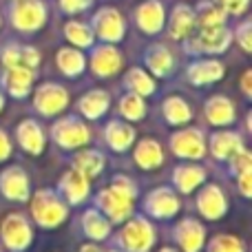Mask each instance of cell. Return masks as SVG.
Masks as SVG:
<instances>
[{
    "mask_svg": "<svg viewBox=\"0 0 252 252\" xmlns=\"http://www.w3.org/2000/svg\"><path fill=\"white\" fill-rule=\"evenodd\" d=\"M137 197V188L128 177H118L113 179L109 188L97 195V208L100 213L109 219L111 223H122L128 219V215L133 213V201Z\"/></svg>",
    "mask_w": 252,
    "mask_h": 252,
    "instance_id": "obj_1",
    "label": "cell"
},
{
    "mask_svg": "<svg viewBox=\"0 0 252 252\" xmlns=\"http://www.w3.org/2000/svg\"><path fill=\"white\" fill-rule=\"evenodd\" d=\"M31 215H33L35 223H38L40 228H56L66 219L69 208H66V204L58 197V192L49 190V188H42V190H38L33 195V199H31Z\"/></svg>",
    "mask_w": 252,
    "mask_h": 252,
    "instance_id": "obj_2",
    "label": "cell"
},
{
    "mask_svg": "<svg viewBox=\"0 0 252 252\" xmlns=\"http://www.w3.org/2000/svg\"><path fill=\"white\" fill-rule=\"evenodd\" d=\"M9 18H11V25L18 31L31 33L47 22V7L40 0H11Z\"/></svg>",
    "mask_w": 252,
    "mask_h": 252,
    "instance_id": "obj_3",
    "label": "cell"
},
{
    "mask_svg": "<svg viewBox=\"0 0 252 252\" xmlns=\"http://www.w3.org/2000/svg\"><path fill=\"white\" fill-rule=\"evenodd\" d=\"M155 244V228L142 217H133L120 232V246L126 252H148Z\"/></svg>",
    "mask_w": 252,
    "mask_h": 252,
    "instance_id": "obj_4",
    "label": "cell"
},
{
    "mask_svg": "<svg viewBox=\"0 0 252 252\" xmlns=\"http://www.w3.org/2000/svg\"><path fill=\"white\" fill-rule=\"evenodd\" d=\"M66 104H69V93L60 84L44 82L33 93V109L44 118H53V115L62 113Z\"/></svg>",
    "mask_w": 252,
    "mask_h": 252,
    "instance_id": "obj_5",
    "label": "cell"
},
{
    "mask_svg": "<svg viewBox=\"0 0 252 252\" xmlns=\"http://www.w3.org/2000/svg\"><path fill=\"white\" fill-rule=\"evenodd\" d=\"M51 135H53V142L62 148H80L91 139L87 124L80 118H75V115L58 120L51 128Z\"/></svg>",
    "mask_w": 252,
    "mask_h": 252,
    "instance_id": "obj_6",
    "label": "cell"
},
{
    "mask_svg": "<svg viewBox=\"0 0 252 252\" xmlns=\"http://www.w3.org/2000/svg\"><path fill=\"white\" fill-rule=\"evenodd\" d=\"M0 235H2L4 246L13 252L27 250L31 246V239H33V230H31L27 217L20 213H11L4 219L2 228H0Z\"/></svg>",
    "mask_w": 252,
    "mask_h": 252,
    "instance_id": "obj_7",
    "label": "cell"
},
{
    "mask_svg": "<svg viewBox=\"0 0 252 252\" xmlns=\"http://www.w3.org/2000/svg\"><path fill=\"white\" fill-rule=\"evenodd\" d=\"M232 40V33L223 25L199 27V33L188 42V51L195 53H223Z\"/></svg>",
    "mask_w": 252,
    "mask_h": 252,
    "instance_id": "obj_8",
    "label": "cell"
},
{
    "mask_svg": "<svg viewBox=\"0 0 252 252\" xmlns=\"http://www.w3.org/2000/svg\"><path fill=\"white\" fill-rule=\"evenodd\" d=\"M170 148L177 157L186 159H201L206 155V139L199 128H184L173 133L170 137Z\"/></svg>",
    "mask_w": 252,
    "mask_h": 252,
    "instance_id": "obj_9",
    "label": "cell"
},
{
    "mask_svg": "<svg viewBox=\"0 0 252 252\" xmlns=\"http://www.w3.org/2000/svg\"><path fill=\"white\" fill-rule=\"evenodd\" d=\"M0 192L9 201H27L29 199V177L20 166H9L0 173Z\"/></svg>",
    "mask_w": 252,
    "mask_h": 252,
    "instance_id": "obj_10",
    "label": "cell"
},
{
    "mask_svg": "<svg viewBox=\"0 0 252 252\" xmlns=\"http://www.w3.org/2000/svg\"><path fill=\"white\" fill-rule=\"evenodd\" d=\"M93 33H97L104 42H120L124 38V20L118 9H100L93 18Z\"/></svg>",
    "mask_w": 252,
    "mask_h": 252,
    "instance_id": "obj_11",
    "label": "cell"
},
{
    "mask_svg": "<svg viewBox=\"0 0 252 252\" xmlns=\"http://www.w3.org/2000/svg\"><path fill=\"white\" fill-rule=\"evenodd\" d=\"M197 210L204 219H219L226 215L228 199L217 184H206L197 195Z\"/></svg>",
    "mask_w": 252,
    "mask_h": 252,
    "instance_id": "obj_12",
    "label": "cell"
},
{
    "mask_svg": "<svg viewBox=\"0 0 252 252\" xmlns=\"http://www.w3.org/2000/svg\"><path fill=\"white\" fill-rule=\"evenodd\" d=\"M144 210L151 217L157 219H170L177 215L179 210V199L170 188H157V190L148 192L146 201H144Z\"/></svg>",
    "mask_w": 252,
    "mask_h": 252,
    "instance_id": "obj_13",
    "label": "cell"
},
{
    "mask_svg": "<svg viewBox=\"0 0 252 252\" xmlns=\"http://www.w3.org/2000/svg\"><path fill=\"white\" fill-rule=\"evenodd\" d=\"M122 69V56L120 51L113 47L111 42L100 44V47L93 49L91 56V71L100 78H109V75H115Z\"/></svg>",
    "mask_w": 252,
    "mask_h": 252,
    "instance_id": "obj_14",
    "label": "cell"
},
{
    "mask_svg": "<svg viewBox=\"0 0 252 252\" xmlns=\"http://www.w3.org/2000/svg\"><path fill=\"white\" fill-rule=\"evenodd\" d=\"M175 239L184 252H199L206 241V228L195 219H184L175 226Z\"/></svg>",
    "mask_w": 252,
    "mask_h": 252,
    "instance_id": "obj_15",
    "label": "cell"
},
{
    "mask_svg": "<svg viewBox=\"0 0 252 252\" xmlns=\"http://www.w3.org/2000/svg\"><path fill=\"white\" fill-rule=\"evenodd\" d=\"M164 18L166 11L159 0H146L135 11V22L144 33H159L161 27H164Z\"/></svg>",
    "mask_w": 252,
    "mask_h": 252,
    "instance_id": "obj_16",
    "label": "cell"
},
{
    "mask_svg": "<svg viewBox=\"0 0 252 252\" xmlns=\"http://www.w3.org/2000/svg\"><path fill=\"white\" fill-rule=\"evenodd\" d=\"M2 84L11 97H18V100H20V97H27L31 91V84H33V69L22 66V64L9 66L4 78H2Z\"/></svg>",
    "mask_w": 252,
    "mask_h": 252,
    "instance_id": "obj_17",
    "label": "cell"
},
{
    "mask_svg": "<svg viewBox=\"0 0 252 252\" xmlns=\"http://www.w3.org/2000/svg\"><path fill=\"white\" fill-rule=\"evenodd\" d=\"M16 137L18 144L25 148L29 155H40L44 151V130L40 128V124L35 120H22L20 124L16 126Z\"/></svg>",
    "mask_w": 252,
    "mask_h": 252,
    "instance_id": "obj_18",
    "label": "cell"
},
{
    "mask_svg": "<svg viewBox=\"0 0 252 252\" xmlns=\"http://www.w3.org/2000/svg\"><path fill=\"white\" fill-rule=\"evenodd\" d=\"M60 192L64 195V199L69 204L78 206L89 197V177H84L80 170L71 168L69 173H64V177L60 179Z\"/></svg>",
    "mask_w": 252,
    "mask_h": 252,
    "instance_id": "obj_19",
    "label": "cell"
},
{
    "mask_svg": "<svg viewBox=\"0 0 252 252\" xmlns=\"http://www.w3.org/2000/svg\"><path fill=\"white\" fill-rule=\"evenodd\" d=\"M186 75L192 84H197V87L213 84V82H217V80L223 78V64L217 60H197L188 66Z\"/></svg>",
    "mask_w": 252,
    "mask_h": 252,
    "instance_id": "obj_20",
    "label": "cell"
},
{
    "mask_svg": "<svg viewBox=\"0 0 252 252\" xmlns=\"http://www.w3.org/2000/svg\"><path fill=\"white\" fill-rule=\"evenodd\" d=\"M173 182L177 186V190H182L184 195H190L195 188H199L206 182V170L195 164H182L175 168Z\"/></svg>",
    "mask_w": 252,
    "mask_h": 252,
    "instance_id": "obj_21",
    "label": "cell"
},
{
    "mask_svg": "<svg viewBox=\"0 0 252 252\" xmlns=\"http://www.w3.org/2000/svg\"><path fill=\"white\" fill-rule=\"evenodd\" d=\"M109 104H111L109 93L102 91V89H93V91L84 93V95L80 97L78 111L84 115V118H89V120H100L102 115L106 113Z\"/></svg>",
    "mask_w": 252,
    "mask_h": 252,
    "instance_id": "obj_22",
    "label": "cell"
},
{
    "mask_svg": "<svg viewBox=\"0 0 252 252\" xmlns=\"http://www.w3.org/2000/svg\"><path fill=\"white\" fill-rule=\"evenodd\" d=\"M206 118L215 126H228L235 122V104L226 95H213L206 102Z\"/></svg>",
    "mask_w": 252,
    "mask_h": 252,
    "instance_id": "obj_23",
    "label": "cell"
},
{
    "mask_svg": "<svg viewBox=\"0 0 252 252\" xmlns=\"http://www.w3.org/2000/svg\"><path fill=\"white\" fill-rule=\"evenodd\" d=\"M104 139H106V144H109L113 151L124 153L126 148L133 146V142H135V130H133V126L120 122V120H113V122L106 124V128H104Z\"/></svg>",
    "mask_w": 252,
    "mask_h": 252,
    "instance_id": "obj_24",
    "label": "cell"
},
{
    "mask_svg": "<svg viewBox=\"0 0 252 252\" xmlns=\"http://www.w3.org/2000/svg\"><path fill=\"white\" fill-rule=\"evenodd\" d=\"M241 148H244L241 137L237 133H230V130H219L210 137V153L215 155V159H230Z\"/></svg>",
    "mask_w": 252,
    "mask_h": 252,
    "instance_id": "obj_25",
    "label": "cell"
},
{
    "mask_svg": "<svg viewBox=\"0 0 252 252\" xmlns=\"http://www.w3.org/2000/svg\"><path fill=\"white\" fill-rule=\"evenodd\" d=\"M192 29H195V11H192L188 4H177L173 16H170V22H168L170 38H175V40L188 38Z\"/></svg>",
    "mask_w": 252,
    "mask_h": 252,
    "instance_id": "obj_26",
    "label": "cell"
},
{
    "mask_svg": "<svg viewBox=\"0 0 252 252\" xmlns=\"http://www.w3.org/2000/svg\"><path fill=\"white\" fill-rule=\"evenodd\" d=\"M135 164L142 166L144 170H155L164 161V151H161L159 142L155 139H142L135 148Z\"/></svg>",
    "mask_w": 252,
    "mask_h": 252,
    "instance_id": "obj_27",
    "label": "cell"
},
{
    "mask_svg": "<svg viewBox=\"0 0 252 252\" xmlns=\"http://www.w3.org/2000/svg\"><path fill=\"white\" fill-rule=\"evenodd\" d=\"M84 235L93 241H104L111 235V221L100 213V210H87L82 217Z\"/></svg>",
    "mask_w": 252,
    "mask_h": 252,
    "instance_id": "obj_28",
    "label": "cell"
},
{
    "mask_svg": "<svg viewBox=\"0 0 252 252\" xmlns=\"http://www.w3.org/2000/svg\"><path fill=\"white\" fill-rule=\"evenodd\" d=\"M161 113H164L166 122L173 126L186 124V122H190V118H192V111H190V106H188V102L177 95L166 97L164 104H161Z\"/></svg>",
    "mask_w": 252,
    "mask_h": 252,
    "instance_id": "obj_29",
    "label": "cell"
},
{
    "mask_svg": "<svg viewBox=\"0 0 252 252\" xmlns=\"http://www.w3.org/2000/svg\"><path fill=\"white\" fill-rule=\"evenodd\" d=\"M56 60H58V69H60L64 75H69V78L80 75L84 71V66H87L84 56L75 47L60 49V51H58V56H56Z\"/></svg>",
    "mask_w": 252,
    "mask_h": 252,
    "instance_id": "obj_30",
    "label": "cell"
},
{
    "mask_svg": "<svg viewBox=\"0 0 252 252\" xmlns=\"http://www.w3.org/2000/svg\"><path fill=\"white\" fill-rule=\"evenodd\" d=\"M146 64L153 73L161 78V75H168L170 71H173L175 62H173L170 51L164 47V44H153V47L146 51Z\"/></svg>",
    "mask_w": 252,
    "mask_h": 252,
    "instance_id": "obj_31",
    "label": "cell"
},
{
    "mask_svg": "<svg viewBox=\"0 0 252 252\" xmlns=\"http://www.w3.org/2000/svg\"><path fill=\"white\" fill-rule=\"evenodd\" d=\"M73 168L80 170L84 177H97L104 168V155L97 151H80L73 159Z\"/></svg>",
    "mask_w": 252,
    "mask_h": 252,
    "instance_id": "obj_32",
    "label": "cell"
},
{
    "mask_svg": "<svg viewBox=\"0 0 252 252\" xmlns=\"http://www.w3.org/2000/svg\"><path fill=\"white\" fill-rule=\"evenodd\" d=\"M64 35H66V40H69L71 44H75V47H80V49L91 47V44H93V38H95V33H93L91 27L84 25V22H78V20L66 22Z\"/></svg>",
    "mask_w": 252,
    "mask_h": 252,
    "instance_id": "obj_33",
    "label": "cell"
},
{
    "mask_svg": "<svg viewBox=\"0 0 252 252\" xmlns=\"http://www.w3.org/2000/svg\"><path fill=\"white\" fill-rule=\"evenodd\" d=\"M195 22L199 27H217L226 22V11L217 2H201L195 11Z\"/></svg>",
    "mask_w": 252,
    "mask_h": 252,
    "instance_id": "obj_34",
    "label": "cell"
},
{
    "mask_svg": "<svg viewBox=\"0 0 252 252\" xmlns=\"http://www.w3.org/2000/svg\"><path fill=\"white\" fill-rule=\"evenodd\" d=\"M126 87L133 93H137V95H151V93L155 91V80L144 69L135 66V69H130L128 73H126Z\"/></svg>",
    "mask_w": 252,
    "mask_h": 252,
    "instance_id": "obj_35",
    "label": "cell"
},
{
    "mask_svg": "<svg viewBox=\"0 0 252 252\" xmlns=\"http://www.w3.org/2000/svg\"><path fill=\"white\" fill-rule=\"evenodd\" d=\"M144 111H146V104H144L142 95H137V93H126L122 100H120V113H122L126 120H130V122L142 120Z\"/></svg>",
    "mask_w": 252,
    "mask_h": 252,
    "instance_id": "obj_36",
    "label": "cell"
},
{
    "mask_svg": "<svg viewBox=\"0 0 252 252\" xmlns=\"http://www.w3.org/2000/svg\"><path fill=\"white\" fill-rule=\"evenodd\" d=\"M208 252H246V246L235 235H217L208 244Z\"/></svg>",
    "mask_w": 252,
    "mask_h": 252,
    "instance_id": "obj_37",
    "label": "cell"
},
{
    "mask_svg": "<svg viewBox=\"0 0 252 252\" xmlns=\"http://www.w3.org/2000/svg\"><path fill=\"white\" fill-rule=\"evenodd\" d=\"M230 166H232V170H235L237 175H239V173H246V170H250V168H252V157H250V153L246 151V148L237 151L235 155L230 157Z\"/></svg>",
    "mask_w": 252,
    "mask_h": 252,
    "instance_id": "obj_38",
    "label": "cell"
},
{
    "mask_svg": "<svg viewBox=\"0 0 252 252\" xmlns=\"http://www.w3.org/2000/svg\"><path fill=\"white\" fill-rule=\"evenodd\" d=\"M250 31H252V25L248 20L241 22V25L237 27V31H235V38L239 40V44H241V49H244V51H252V35H250Z\"/></svg>",
    "mask_w": 252,
    "mask_h": 252,
    "instance_id": "obj_39",
    "label": "cell"
},
{
    "mask_svg": "<svg viewBox=\"0 0 252 252\" xmlns=\"http://www.w3.org/2000/svg\"><path fill=\"white\" fill-rule=\"evenodd\" d=\"M213 2H217L226 13H235V16H239V13H244L246 9H248L250 0H213Z\"/></svg>",
    "mask_w": 252,
    "mask_h": 252,
    "instance_id": "obj_40",
    "label": "cell"
},
{
    "mask_svg": "<svg viewBox=\"0 0 252 252\" xmlns=\"http://www.w3.org/2000/svg\"><path fill=\"white\" fill-rule=\"evenodd\" d=\"M20 64L29 66V69H35L40 64V53L35 51L33 47H20Z\"/></svg>",
    "mask_w": 252,
    "mask_h": 252,
    "instance_id": "obj_41",
    "label": "cell"
},
{
    "mask_svg": "<svg viewBox=\"0 0 252 252\" xmlns=\"http://www.w3.org/2000/svg\"><path fill=\"white\" fill-rule=\"evenodd\" d=\"M93 0H60V7L64 13H80L91 7Z\"/></svg>",
    "mask_w": 252,
    "mask_h": 252,
    "instance_id": "obj_42",
    "label": "cell"
},
{
    "mask_svg": "<svg viewBox=\"0 0 252 252\" xmlns=\"http://www.w3.org/2000/svg\"><path fill=\"white\" fill-rule=\"evenodd\" d=\"M2 62H4V66H18L20 64V47L18 44H9L7 49L2 51Z\"/></svg>",
    "mask_w": 252,
    "mask_h": 252,
    "instance_id": "obj_43",
    "label": "cell"
},
{
    "mask_svg": "<svg viewBox=\"0 0 252 252\" xmlns=\"http://www.w3.org/2000/svg\"><path fill=\"white\" fill-rule=\"evenodd\" d=\"M9 155H11V139L7 137L4 130H0V161H4Z\"/></svg>",
    "mask_w": 252,
    "mask_h": 252,
    "instance_id": "obj_44",
    "label": "cell"
},
{
    "mask_svg": "<svg viewBox=\"0 0 252 252\" xmlns=\"http://www.w3.org/2000/svg\"><path fill=\"white\" fill-rule=\"evenodd\" d=\"M237 179H239V190L244 192V197H250V195H252V188H250V170H246V173H239V175H237Z\"/></svg>",
    "mask_w": 252,
    "mask_h": 252,
    "instance_id": "obj_45",
    "label": "cell"
},
{
    "mask_svg": "<svg viewBox=\"0 0 252 252\" xmlns=\"http://www.w3.org/2000/svg\"><path fill=\"white\" fill-rule=\"evenodd\" d=\"M241 89H244V95L252 97V71H246L244 78H241Z\"/></svg>",
    "mask_w": 252,
    "mask_h": 252,
    "instance_id": "obj_46",
    "label": "cell"
},
{
    "mask_svg": "<svg viewBox=\"0 0 252 252\" xmlns=\"http://www.w3.org/2000/svg\"><path fill=\"white\" fill-rule=\"evenodd\" d=\"M80 252H102V250H100V248H97V246L89 244V246H84V248H82V250H80Z\"/></svg>",
    "mask_w": 252,
    "mask_h": 252,
    "instance_id": "obj_47",
    "label": "cell"
},
{
    "mask_svg": "<svg viewBox=\"0 0 252 252\" xmlns=\"http://www.w3.org/2000/svg\"><path fill=\"white\" fill-rule=\"evenodd\" d=\"M159 252H177V250H175V248H161Z\"/></svg>",
    "mask_w": 252,
    "mask_h": 252,
    "instance_id": "obj_48",
    "label": "cell"
},
{
    "mask_svg": "<svg viewBox=\"0 0 252 252\" xmlns=\"http://www.w3.org/2000/svg\"><path fill=\"white\" fill-rule=\"evenodd\" d=\"M2 106H4V97H2V93H0V111H2Z\"/></svg>",
    "mask_w": 252,
    "mask_h": 252,
    "instance_id": "obj_49",
    "label": "cell"
}]
</instances>
